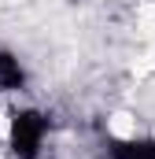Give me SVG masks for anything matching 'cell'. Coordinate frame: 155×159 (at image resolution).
<instances>
[{
    "label": "cell",
    "instance_id": "cell-1",
    "mask_svg": "<svg viewBox=\"0 0 155 159\" xmlns=\"http://www.w3.org/2000/svg\"><path fill=\"white\" fill-rule=\"evenodd\" d=\"M44 133H48V119L37 111H15L11 115V152L19 159H37L44 148Z\"/></svg>",
    "mask_w": 155,
    "mask_h": 159
},
{
    "label": "cell",
    "instance_id": "cell-2",
    "mask_svg": "<svg viewBox=\"0 0 155 159\" xmlns=\"http://www.w3.org/2000/svg\"><path fill=\"white\" fill-rule=\"evenodd\" d=\"M26 85V70L11 52H0V93H15Z\"/></svg>",
    "mask_w": 155,
    "mask_h": 159
},
{
    "label": "cell",
    "instance_id": "cell-3",
    "mask_svg": "<svg viewBox=\"0 0 155 159\" xmlns=\"http://www.w3.org/2000/svg\"><path fill=\"white\" fill-rule=\"evenodd\" d=\"M111 159H155V141H111Z\"/></svg>",
    "mask_w": 155,
    "mask_h": 159
}]
</instances>
